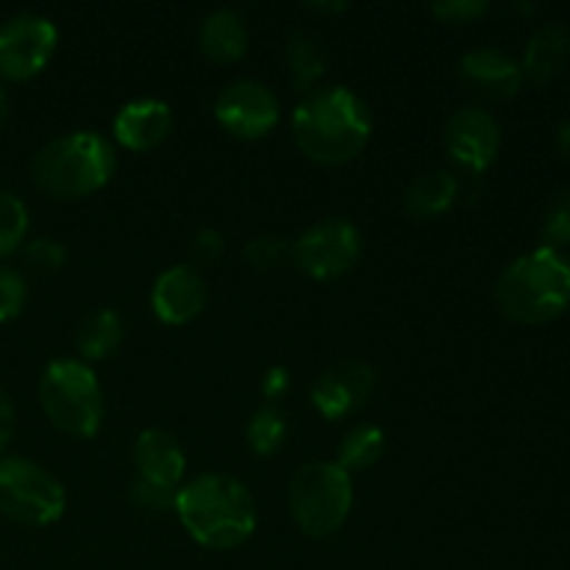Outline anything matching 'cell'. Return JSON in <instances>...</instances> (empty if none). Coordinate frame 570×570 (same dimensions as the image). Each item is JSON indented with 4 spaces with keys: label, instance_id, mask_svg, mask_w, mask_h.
<instances>
[{
    "label": "cell",
    "instance_id": "d6a6232c",
    "mask_svg": "<svg viewBox=\"0 0 570 570\" xmlns=\"http://www.w3.org/2000/svg\"><path fill=\"white\" fill-rule=\"evenodd\" d=\"M14 429H17L14 404H11L9 393L0 387V451L11 443V438H14Z\"/></svg>",
    "mask_w": 570,
    "mask_h": 570
},
{
    "label": "cell",
    "instance_id": "3957f363",
    "mask_svg": "<svg viewBox=\"0 0 570 570\" xmlns=\"http://www.w3.org/2000/svg\"><path fill=\"white\" fill-rule=\"evenodd\" d=\"M117 167L115 148L98 131L56 137L33 156L31 176L39 193L59 200H78L100 193Z\"/></svg>",
    "mask_w": 570,
    "mask_h": 570
},
{
    "label": "cell",
    "instance_id": "2e32d148",
    "mask_svg": "<svg viewBox=\"0 0 570 570\" xmlns=\"http://www.w3.org/2000/svg\"><path fill=\"white\" fill-rule=\"evenodd\" d=\"M134 465L137 476L148 482L165 484V488H181L187 456L181 443L165 429H145L134 443Z\"/></svg>",
    "mask_w": 570,
    "mask_h": 570
},
{
    "label": "cell",
    "instance_id": "484cf974",
    "mask_svg": "<svg viewBox=\"0 0 570 570\" xmlns=\"http://www.w3.org/2000/svg\"><path fill=\"white\" fill-rule=\"evenodd\" d=\"M176 488H165V484L148 482V479H134L131 488H128V499L134 507L148 512H167L176 507Z\"/></svg>",
    "mask_w": 570,
    "mask_h": 570
},
{
    "label": "cell",
    "instance_id": "5b68a950",
    "mask_svg": "<svg viewBox=\"0 0 570 570\" xmlns=\"http://www.w3.org/2000/svg\"><path fill=\"white\" fill-rule=\"evenodd\" d=\"M39 404L59 432L92 440L104 423V390L81 360L50 362L39 379Z\"/></svg>",
    "mask_w": 570,
    "mask_h": 570
},
{
    "label": "cell",
    "instance_id": "4fadbf2b",
    "mask_svg": "<svg viewBox=\"0 0 570 570\" xmlns=\"http://www.w3.org/2000/svg\"><path fill=\"white\" fill-rule=\"evenodd\" d=\"M150 306L167 326H187L206 306L204 276L193 265L167 267L150 289Z\"/></svg>",
    "mask_w": 570,
    "mask_h": 570
},
{
    "label": "cell",
    "instance_id": "7402d4cb",
    "mask_svg": "<svg viewBox=\"0 0 570 570\" xmlns=\"http://www.w3.org/2000/svg\"><path fill=\"white\" fill-rule=\"evenodd\" d=\"M384 449H387V438L379 426L373 423H365V426L351 429L348 434L340 443L337 465L343 468L345 473L354 471H367V468L376 465L384 456Z\"/></svg>",
    "mask_w": 570,
    "mask_h": 570
},
{
    "label": "cell",
    "instance_id": "d590c367",
    "mask_svg": "<svg viewBox=\"0 0 570 570\" xmlns=\"http://www.w3.org/2000/svg\"><path fill=\"white\" fill-rule=\"evenodd\" d=\"M6 120H9V98H6L3 87H0V128L6 126Z\"/></svg>",
    "mask_w": 570,
    "mask_h": 570
},
{
    "label": "cell",
    "instance_id": "d4e9b609",
    "mask_svg": "<svg viewBox=\"0 0 570 570\" xmlns=\"http://www.w3.org/2000/svg\"><path fill=\"white\" fill-rule=\"evenodd\" d=\"M543 243L546 248H557V245L570 243V187L560 189L551 198L549 209H546Z\"/></svg>",
    "mask_w": 570,
    "mask_h": 570
},
{
    "label": "cell",
    "instance_id": "d6986e66",
    "mask_svg": "<svg viewBox=\"0 0 570 570\" xmlns=\"http://www.w3.org/2000/svg\"><path fill=\"white\" fill-rule=\"evenodd\" d=\"M460 181L451 170H429L417 176L404 193V212L412 220H434L454 206Z\"/></svg>",
    "mask_w": 570,
    "mask_h": 570
},
{
    "label": "cell",
    "instance_id": "e0dca14e",
    "mask_svg": "<svg viewBox=\"0 0 570 570\" xmlns=\"http://www.w3.org/2000/svg\"><path fill=\"white\" fill-rule=\"evenodd\" d=\"M198 48L215 65H234L248 50V28L232 9H217L198 28Z\"/></svg>",
    "mask_w": 570,
    "mask_h": 570
},
{
    "label": "cell",
    "instance_id": "603a6c76",
    "mask_svg": "<svg viewBox=\"0 0 570 570\" xmlns=\"http://www.w3.org/2000/svg\"><path fill=\"white\" fill-rule=\"evenodd\" d=\"M245 438H248L250 451H254L256 456H273L282 449L284 440H287V417H284L273 404L259 406V410L250 415Z\"/></svg>",
    "mask_w": 570,
    "mask_h": 570
},
{
    "label": "cell",
    "instance_id": "e575fe53",
    "mask_svg": "<svg viewBox=\"0 0 570 570\" xmlns=\"http://www.w3.org/2000/svg\"><path fill=\"white\" fill-rule=\"evenodd\" d=\"M304 9L323 11V14H334V11H345V9H348V3H304Z\"/></svg>",
    "mask_w": 570,
    "mask_h": 570
},
{
    "label": "cell",
    "instance_id": "f1b7e54d",
    "mask_svg": "<svg viewBox=\"0 0 570 570\" xmlns=\"http://www.w3.org/2000/svg\"><path fill=\"white\" fill-rule=\"evenodd\" d=\"M26 262L31 267H37V271L56 273L67 265V248L59 243V239L39 237L26 245Z\"/></svg>",
    "mask_w": 570,
    "mask_h": 570
},
{
    "label": "cell",
    "instance_id": "7c38bea8",
    "mask_svg": "<svg viewBox=\"0 0 570 570\" xmlns=\"http://www.w3.org/2000/svg\"><path fill=\"white\" fill-rule=\"evenodd\" d=\"M376 390V371L367 362L343 360L328 365L312 384V404L326 421H343Z\"/></svg>",
    "mask_w": 570,
    "mask_h": 570
},
{
    "label": "cell",
    "instance_id": "83f0119b",
    "mask_svg": "<svg viewBox=\"0 0 570 570\" xmlns=\"http://www.w3.org/2000/svg\"><path fill=\"white\" fill-rule=\"evenodd\" d=\"M284 250L287 248H284L282 239L273 237V234H262V237H254L245 243L243 256H245V262L254 267V271L265 273V271H273V267L282 262Z\"/></svg>",
    "mask_w": 570,
    "mask_h": 570
},
{
    "label": "cell",
    "instance_id": "4dcf8cb0",
    "mask_svg": "<svg viewBox=\"0 0 570 570\" xmlns=\"http://www.w3.org/2000/svg\"><path fill=\"white\" fill-rule=\"evenodd\" d=\"M189 254L200 265H212V262H217L226 254V237L217 228H200L193 237V243H189Z\"/></svg>",
    "mask_w": 570,
    "mask_h": 570
},
{
    "label": "cell",
    "instance_id": "52a82bcc",
    "mask_svg": "<svg viewBox=\"0 0 570 570\" xmlns=\"http://www.w3.org/2000/svg\"><path fill=\"white\" fill-rule=\"evenodd\" d=\"M67 510L65 484L22 456L0 460V515L26 527H50Z\"/></svg>",
    "mask_w": 570,
    "mask_h": 570
},
{
    "label": "cell",
    "instance_id": "5bb4252c",
    "mask_svg": "<svg viewBox=\"0 0 570 570\" xmlns=\"http://www.w3.org/2000/svg\"><path fill=\"white\" fill-rule=\"evenodd\" d=\"M115 139L131 154H145L173 134V111L165 100L139 98L122 106L115 117Z\"/></svg>",
    "mask_w": 570,
    "mask_h": 570
},
{
    "label": "cell",
    "instance_id": "9c48e42d",
    "mask_svg": "<svg viewBox=\"0 0 570 570\" xmlns=\"http://www.w3.org/2000/svg\"><path fill=\"white\" fill-rule=\"evenodd\" d=\"M59 31L42 14H17L0 26V78L28 81L50 65Z\"/></svg>",
    "mask_w": 570,
    "mask_h": 570
},
{
    "label": "cell",
    "instance_id": "ba28073f",
    "mask_svg": "<svg viewBox=\"0 0 570 570\" xmlns=\"http://www.w3.org/2000/svg\"><path fill=\"white\" fill-rule=\"evenodd\" d=\"M295 267L315 282H334L354 271L362 254V234L345 217H323L312 223L289 248Z\"/></svg>",
    "mask_w": 570,
    "mask_h": 570
},
{
    "label": "cell",
    "instance_id": "f546056e",
    "mask_svg": "<svg viewBox=\"0 0 570 570\" xmlns=\"http://www.w3.org/2000/svg\"><path fill=\"white\" fill-rule=\"evenodd\" d=\"M488 0H443V3H432V14L445 26H468V22L488 14Z\"/></svg>",
    "mask_w": 570,
    "mask_h": 570
},
{
    "label": "cell",
    "instance_id": "4316f807",
    "mask_svg": "<svg viewBox=\"0 0 570 570\" xmlns=\"http://www.w3.org/2000/svg\"><path fill=\"white\" fill-rule=\"evenodd\" d=\"M28 298L26 278L11 267H0V323L14 321Z\"/></svg>",
    "mask_w": 570,
    "mask_h": 570
},
{
    "label": "cell",
    "instance_id": "6da1fadb",
    "mask_svg": "<svg viewBox=\"0 0 570 570\" xmlns=\"http://www.w3.org/2000/svg\"><path fill=\"white\" fill-rule=\"evenodd\" d=\"M373 117L365 100L348 87L306 95L293 111V137L301 154L317 165H345L367 148Z\"/></svg>",
    "mask_w": 570,
    "mask_h": 570
},
{
    "label": "cell",
    "instance_id": "277c9868",
    "mask_svg": "<svg viewBox=\"0 0 570 570\" xmlns=\"http://www.w3.org/2000/svg\"><path fill=\"white\" fill-rule=\"evenodd\" d=\"M495 304L518 323H549L570 304V265L554 248L512 262L495 282Z\"/></svg>",
    "mask_w": 570,
    "mask_h": 570
},
{
    "label": "cell",
    "instance_id": "cb8c5ba5",
    "mask_svg": "<svg viewBox=\"0 0 570 570\" xmlns=\"http://www.w3.org/2000/svg\"><path fill=\"white\" fill-rule=\"evenodd\" d=\"M28 234V209L14 193L0 189V259L14 254Z\"/></svg>",
    "mask_w": 570,
    "mask_h": 570
},
{
    "label": "cell",
    "instance_id": "8992f818",
    "mask_svg": "<svg viewBox=\"0 0 570 570\" xmlns=\"http://www.w3.org/2000/svg\"><path fill=\"white\" fill-rule=\"evenodd\" d=\"M287 507L306 538H332L345 527L354 507V482L337 462H309L289 479Z\"/></svg>",
    "mask_w": 570,
    "mask_h": 570
},
{
    "label": "cell",
    "instance_id": "7a4b0ae2",
    "mask_svg": "<svg viewBox=\"0 0 570 570\" xmlns=\"http://www.w3.org/2000/svg\"><path fill=\"white\" fill-rule=\"evenodd\" d=\"M173 510L189 538L212 551L237 549L256 532L254 495L226 473H200L181 484Z\"/></svg>",
    "mask_w": 570,
    "mask_h": 570
},
{
    "label": "cell",
    "instance_id": "9a60e30c",
    "mask_svg": "<svg viewBox=\"0 0 570 570\" xmlns=\"http://www.w3.org/2000/svg\"><path fill=\"white\" fill-rule=\"evenodd\" d=\"M460 76L473 92L490 100H507L521 89V65L499 48L468 50L460 59Z\"/></svg>",
    "mask_w": 570,
    "mask_h": 570
},
{
    "label": "cell",
    "instance_id": "ffe728a7",
    "mask_svg": "<svg viewBox=\"0 0 570 570\" xmlns=\"http://www.w3.org/2000/svg\"><path fill=\"white\" fill-rule=\"evenodd\" d=\"M122 328L120 315L115 309H95L81 321L76 332V351L81 362H104L117 354L122 345Z\"/></svg>",
    "mask_w": 570,
    "mask_h": 570
},
{
    "label": "cell",
    "instance_id": "8fae6325",
    "mask_svg": "<svg viewBox=\"0 0 570 570\" xmlns=\"http://www.w3.org/2000/svg\"><path fill=\"white\" fill-rule=\"evenodd\" d=\"M445 154L471 173H484L501 148V126L482 106H465L449 117L443 128Z\"/></svg>",
    "mask_w": 570,
    "mask_h": 570
},
{
    "label": "cell",
    "instance_id": "44dd1931",
    "mask_svg": "<svg viewBox=\"0 0 570 570\" xmlns=\"http://www.w3.org/2000/svg\"><path fill=\"white\" fill-rule=\"evenodd\" d=\"M284 59L293 76L295 92H309L317 78L326 72V48L312 31L289 33L284 42Z\"/></svg>",
    "mask_w": 570,
    "mask_h": 570
},
{
    "label": "cell",
    "instance_id": "1f68e13d",
    "mask_svg": "<svg viewBox=\"0 0 570 570\" xmlns=\"http://www.w3.org/2000/svg\"><path fill=\"white\" fill-rule=\"evenodd\" d=\"M289 382H293V379H289L287 367H271V371L265 373V379H262V395H265L267 401H278L282 395H287Z\"/></svg>",
    "mask_w": 570,
    "mask_h": 570
},
{
    "label": "cell",
    "instance_id": "ac0fdd59",
    "mask_svg": "<svg viewBox=\"0 0 570 570\" xmlns=\"http://www.w3.org/2000/svg\"><path fill=\"white\" fill-rule=\"evenodd\" d=\"M570 56V31L566 22H546L529 37L521 72L534 83L554 81Z\"/></svg>",
    "mask_w": 570,
    "mask_h": 570
},
{
    "label": "cell",
    "instance_id": "30bf717a",
    "mask_svg": "<svg viewBox=\"0 0 570 570\" xmlns=\"http://www.w3.org/2000/svg\"><path fill=\"white\" fill-rule=\"evenodd\" d=\"M215 120L237 139H262L282 120V106L267 83L239 78L228 83L215 104Z\"/></svg>",
    "mask_w": 570,
    "mask_h": 570
},
{
    "label": "cell",
    "instance_id": "836d02e7",
    "mask_svg": "<svg viewBox=\"0 0 570 570\" xmlns=\"http://www.w3.org/2000/svg\"><path fill=\"white\" fill-rule=\"evenodd\" d=\"M557 148H560V154L570 159V117L560 122V128H557Z\"/></svg>",
    "mask_w": 570,
    "mask_h": 570
}]
</instances>
